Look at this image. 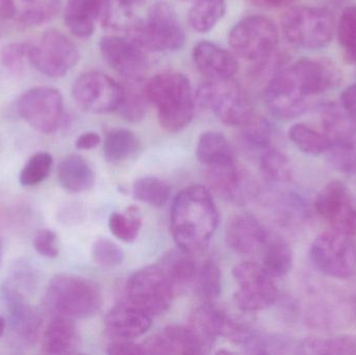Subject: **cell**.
I'll list each match as a JSON object with an SVG mask.
<instances>
[{"label": "cell", "instance_id": "cell-1", "mask_svg": "<svg viewBox=\"0 0 356 355\" xmlns=\"http://www.w3.org/2000/svg\"><path fill=\"white\" fill-rule=\"evenodd\" d=\"M219 225V210L209 189L201 185L184 188L171 206L170 229L177 247L196 256L202 254Z\"/></svg>", "mask_w": 356, "mask_h": 355}, {"label": "cell", "instance_id": "cell-2", "mask_svg": "<svg viewBox=\"0 0 356 355\" xmlns=\"http://www.w3.org/2000/svg\"><path fill=\"white\" fill-rule=\"evenodd\" d=\"M149 104L158 110L165 131L177 133L188 126L195 112L192 85L186 75L165 72L152 77L145 85Z\"/></svg>", "mask_w": 356, "mask_h": 355}, {"label": "cell", "instance_id": "cell-3", "mask_svg": "<svg viewBox=\"0 0 356 355\" xmlns=\"http://www.w3.org/2000/svg\"><path fill=\"white\" fill-rule=\"evenodd\" d=\"M45 306L56 316L87 319L95 316L102 306L99 286L81 275H56L46 289Z\"/></svg>", "mask_w": 356, "mask_h": 355}, {"label": "cell", "instance_id": "cell-4", "mask_svg": "<svg viewBox=\"0 0 356 355\" xmlns=\"http://www.w3.org/2000/svg\"><path fill=\"white\" fill-rule=\"evenodd\" d=\"M129 304L159 316L170 308L177 295L175 287L159 263L136 271L125 287Z\"/></svg>", "mask_w": 356, "mask_h": 355}, {"label": "cell", "instance_id": "cell-5", "mask_svg": "<svg viewBox=\"0 0 356 355\" xmlns=\"http://www.w3.org/2000/svg\"><path fill=\"white\" fill-rule=\"evenodd\" d=\"M282 27L291 43L307 49H318L332 41L334 15L325 8L295 6L282 15Z\"/></svg>", "mask_w": 356, "mask_h": 355}, {"label": "cell", "instance_id": "cell-6", "mask_svg": "<svg viewBox=\"0 0 356 355\" xmlns=\"http://www.w3.org/2000/svg\"><path fill=\"white\" fill-rule=\"evenodd\" d=\"M133 41L143 49L175 51L184 47L186 35L172 6L160 1L152 6L145 20L134 26Z\"/></svg>", "mask_w": 356, "mask_h": 355}, {"label": "cell", "instance_id": "cell-7", "mask_svg": "<svg viewBox=\"0 0 356 355\" xmlns=\"http://www.w3.org/2000/svg\"><path fill=\"white\" fill-rule=\"evenodd\" d=\"M197 97L225 124L244 126L254 118L250 99L232 79L207 81L199 88Z\"/></svg>", "mask_w": 356, "mask_h": 355}, {"label": "cell", "instance_id": "cell-8", "mask_svg": "<svg viewBox=\"0 0 356 355\" xmlns=\"http://www.w3.org/2000/svg\"><path fill=\"white\" fill-rule=\"evenodd\" d=\"M314 266L327 276L346 279L356 270V246L350 236L332 231L316 238L309 250Z\"/></svg>", "mask_w": 356, "mask_h": 355}, {"label": "cell", "instance_id": "cell-9", "mask_svg": "<svg viewBox=\"0 0 356 355\" xmlns=\"http://www.w3.org/2000/svg\"><path fill=\"white\" fill-rule=\"evenodd\" d=\"M278 29L267 17L249 16L236 23L229 33L230 47L249 60H266L275 51Z\"/></svg>", "mask_w": 356, "mask_h": 355}, {"label": "cell", "instance_id": "cell-10", "mask_svg": "<svg viewBox=\"0 0 356 355\" xmlns=\"http://www.w3.org/2000/svg\"><path fill=\"white\" fill-rule=\"evenodd\" d=\"M232 276L238 285L234 300L240 310L259 312L267 310L277 300V287L263 266L252 262L240 263L232 268Z\"/></svg>", "mask_w": 356, "mask_h": 355}, {"label": "cell", "instance_id": "cell-11", "mask_svg": "<svg viewBox=\"0 0 356 355\" xmlns=\"http://www.w3.org/2000/svg\"><path fill=\"white\" fill-rule=\"evenodd\" d=\"M31 66L49 77H62L79 60V50L70 38L58 29L44 31L39 41L31 44Z\"/></svg>", "mask_w": 356, "mask_h": 355}, {"label": "cell", "instance_id": "cell-12", "mask_svg": "<svg viewBox=\"0 0 356 355\" xmlns=\"http://www.w3.org/2000/svg\"><path fill=\"white\" fill-rule=\"evenodd\" d=\"M64 98L58 89L37 87L25 92L18 101L23 120L42 133L58 131L64 120Z\"/></svg>", "mask_w": 356, "mask_h": 355}, {"label": "cell", "instance_id": "cell-13", "mask_svg": "<svg viewBox=\"0 0 356 355\" xmlns=\"http://www.w3.org/2000/svg\"><path fill=\"white\" fill-rule=\"evenodd\" d=\"M73 99L77 106L92 114H106L118 110L122 85L98 71L83 73L72 88Z\"/></svg>", "mask_w": 356, "mask_h": 355}, {"label": "cell", "instance_id": "cell-14", "mask_svg": "<svg viewBox=\"0 0 356 355\" xmlns=\"http://www.w3.org/2000/svg\"><path fill=\"white\" fill-rule=\"evenodd\" d=\"M318 214L334 231L353 236L356 233V206L347 185L332 181L318 194L315 201Z\"/></svg>", "mask_w": 356, "mask_h": 355}, {"label": "cell", "instance_id": "cell-15", "mask_svg": "<svg viewBox=\"0 0 356 355\" xmlns=\"http://www.w3.org/2000/svg\"><path fill=\"white\" fill-rule=\"evenodd\" d=\"M1 295L8 311V324L13 335L25 345H33L39 337L43 322L41 313L29 304L24 292L10 279L2 283Z\"/></svg>", "mask_w": 356, "mask_h": 355}, {"label": "cell", "instance_id": "cell-16", "mask_svg": "<svg viewBox=\"0 0 356 355\" xmlns=\"http://www.w3.org/2000/svg\"><path fill=\"white\" fill-rule=\"evenodd\" d=\"M302 88L290 67L276 73L264 91V99L274 116L284 120L294 119L307 110V100Z\"/></svg>", "mask_w": 356, "mask_h": 355}, {"label": "cell", "instance_id": "cell-17", "mask_svg": "<svg viewBox=\"0 0 356 355\" xmlns=\"http://www.w3.org/2000/svg\"><path fill=\"white\" fill-rule=\"evenodd\" d=\"M205 168L209 187L224 199L243 206L257 196L254 179L234 158Z\"/></svg>", "mask_w": 356, "mask_h": 355}, {"label": "cell", "instance_id": "cell-18", "mask_svg": "<svg viewBox=\"0 0 356 355\" xmlns=\"http://www.w3.org/2000/svg\"><path fill=\"white\" fill-rule=\"evenodd\" d=\"M100 52L106 64L127 79H142L147 70V56L135 41L108 35L100 41Z\"/></svg>", "mask_w": 356, "mask_h": 355}, {"label": "cell", "instance_id": "cell-19", "mask_svg": "<svg viewBox=\"0 0 356 355\" xmlns=\"http://www.w3.org/2000/svg\"><path fill=\"white\" fill-rule=\"evenodd\" d=\"M269 240L267 229L253 215H236L227 223L226 241L236 254L253 256L264 249Z\"/></svg>", "mask_w": 356, "mask_h": 355}, {"label": "cell", "instance_id": "cell-20", "mask_svg": "<svg viewBox=\"0 0 356 355\" xmlns=\"http://www.w3.org/2000/svg\"><path fill=\"white\" fill-rule=\"evenodd\" d=\"M112 6V0H68L65 23L76 37H90L98 21L106 25Z\"/></svg>", "mask_w": 356, "mask_h": 355}, {"label": "cell", "instance_id": "cell-21", "mask_svg": "<svg viewBox=\"0 0 356 355\" xmlns=\"http://www.w3.org/2000/svg\"><path fill=\"white\" fill-rule=\"evenodd\" d=\"M60 6V0H0V20L35 26L52 20Z\"/></svg>", "mask_w": 356, "mask_h": 355}, {"label": "cell", "instance_id": "cell-22", "mask_svg": "<svg viewBox=\"0 0 356 355\" xmlns=\"http://www.w3.org/2000/svg\"><path fill=\"white\" fill-rule=\"evenodd\" d=\"M294 76L307 97L324 93L337 85L340 74L327 60L302 58L290 66Z\"/></svg>", "mask_w": 356, "mask_h": 355}, {"label": "cell", "instance_id": "cell-23", "mask_svg": "<svg viewBox=\"0 0 356 355\" xmlns=\"http://www.w3.org/2000/svg\"><path fill=\"white\" fill-rule=\"evenodd\" d=\"M152 324V316L131 304L114 306L104 318L106 333L118 340L141 337L147 333Z\"/></svg>", "mask_w": 356, "mask_h": 355}, {"label": "cell", "instance_id": "cell-24", "mask_svg": "<svg viewBox=\"0 0 356 355\" xmlns=\"http://www.w3.org/2000/svg\"><path fill=\"white\" fill-rule=\"evenodd\" d=\"M193 60L201 74L209 77V81L230 79L238 72L236 58L211 42H199L193 49Z\"/></svg>", "mask_w": 356, "mask_h": 355}, {"label": "cell", "instance_id": "cell-25", "mask_svg": "<svg viewBox=\"0 0 356 355\" xmlns=\"http://www.w3.org/2000/svg\"><path fill=\"white\" fill-rule=\"evenodd\" d=\"M144 354L154 355L202 354V349L188 327L171 325L142 343Z\"/></svg>", "mask_w": 356, "mask_h": 355}, {"label": "cell", "instance_id": "cell-26", "mask_svg": "<svg viewBox=\"0 0 356 355\" xmlns=\"http://www.w3.org/2000/svg\"><path fill=\"white\" fill-rule=\"evenodd\" d=\"M228 316L211 304L199 306L191 314L186 327L198 341L203 354L209 352L222 337Z\"/></svg>", "mask_w": 356, "mask_h": 355}, {"label": "cell", "instance_id": "cell-27", "mask_svg": "<svg viewBox=\"0 0 356 355\" xmlns=\"http://www.w3.org/2000/svg\"><path fill=\"white\" fill-rule=\"evenodd\" d=\"M81 345V337L74 320L56 316L46 327L42 338V350L49 355L76 354Z\"/></svg>", "mask_w": 356, "mask_h": 355}, {"label": "cell", "instance_id": "cell-28", "mask_svg": "<svg viewBox=\"0 0 356 355\" xmlns=\"http://www.w3.org/2000/svg\"><path fill=\"white\" fill-rule=\"evenodd\" d=\"M324 135L332 145H355L356 119L338 104H328L322 110Z\"/></svg>", "mask_w": 356, "mask_h": 355}, {"label": "cell", "instance_id": "cell-29", "mask_svg": "<svg viewBox=\"0 0 356 355\" xmlns=\"http://www.w3.org/2000/svg\"><path fill=\"white\" fill-rule=\"evenodd\" d=\"M58 181L60 187L68 193H83L93 187L95 174L85 158L71 154L58 165Z\"/></svg>", "mask_w": 356, "mask_h": 355}, {"label": "cell", "instance_id": "cell-30", "mask_svg": "<svg viewBox=\"0 0 356 355\" xmlns=\"http://www.w3.org/2000/svg\"><path fill=\"white\" fill-rule=\"evenodd\" d=\"M158 263L170 279L177 293L186 289L196 279L194 256L180 248L167 252Z\"/></svg>", "mask_w": 356, "mask_h": 355}, {"label": "cell", "instance_id": "cell-31", "mask_svg": "<svg viewBox=\"0 0 356 355\" xmlns=\"http://www.w3.org/2000/svg\"><path fill=\"white\" fill-rule=\"evenodd\" d=\"M139 138L127 129H114L106 135L104 144V158L112 164H119L134 158L139 152Z\"/></svg>", "mask_w": 356, "mask_h": 355}, {"label": "cell", "instance_id": "cell-32", "mask_svg": "<svg viewBox=\"0 0 356 355\" xmlns=\"http://www.w3.org/2000/svg\"><path fill=\"white\" fill-rule=\"evenodd\" d=\"M196 158L203 166L207 167L234 160V156L232 146L225 135L211 131H205L199 138Z\"/></svg>", "mask_w": 356, "mask_h": 355}, {"label": "cell", "instance_id": "cell-33", "mask_svg": "<svg viewBox=\"0 0 356 355\" xmlns=\"http://www.w3.org/2000/svg\"><path fill=\"white\" fill-rule=\"evenodd\" d=\"M142 79H129V83L122 85V96L118 112L129 122H139L146 115L148 101L145 85H141Z\"/></svg>", "mask_w": 356, "mask_h": 355}, {"label": "cell", "instance_id": "cell-34", "mask_svg": "<svg viewBox=\"0 0 356 355\" xmlns=\"http://www.w3.org/2000/svg\"><path fill=\"white\" fill-rule=\"evenodd\" d=\"M301 354L356 355V336L309 338L300 341Z\"/></svg>", "mask_w": 356, "mask_h": 355}, {"label": "cell", "instance_id": "cell-35", "mask_svg": "<svg viewBox=\"0 0 356 355\" xmlns=\"http://www.w3.org/2000/svg\"><path fill=\"white\" fill-rule=\"evenodd\" d=\"M293 267V254L289 244L284 240L276 238L269 240L264 248L263 268L273 277L286 276Z\"/></svg>", "mask_w": 356, "mask_h": 355}, {"label": "cell", "instance_id": "cell-36", "mask_svg": "<svg viewBox=\"0 0 356 355\" xmlns=\"http://www.w3.org/2000/svg\"><path fill=\"white\" fill-rule=\"evenodd\" d=\"M291 142L307 156H318L326 154L330 149V140L324 133L312 129L309 125L297 123L289 129Z\"/></svg>", "mask_w": 356, "mask_h": 355}, {"label": "cell", "instance_id": "cell-37", "mask_svg": "<svg viewBox=\"0 0 356 355\" xmlns=\"http://www.w3.org/2000/svg\"><path fill=\"white\" fill-rule=\"evenodd\" d=\"M225 13V0H196L188 13V23L194 31L207 33Z\"/></svg>", "mask_w": 356, "mask_h": 355}, {"label": "cell", "instance_id": "cell-38", "mask_svg": "<svg viewBox=\"0 0 356 355\" xmlns=\"http://www.w3.org/2000/svg\"><path fill=\"white\" fill-rule=\"evenodd\" d=\"M134 197L139 201L156 208H162L170 198L171 190L168 183L156 177L146 176L138 179L133 185Z\"/></svg>", "mask_w": 356, "mask_h": 355}, {"label": "cell", "instance_id": "cell-39", "mask_svg": "<svg viewBox=\"0 0 356 355\" xmlns=\"http://www.w3.org/2000/svg\"><path fill=\"white\" fill-rule=\"evenodd\" d=\"M261 167L264 174L273 183H288L292 179L290 160L273 146L261 154Z\"/></svg>", "mask_w": 356, "mask_h": 355}, {"label": "cell", "instance_id": "cell-40", "mask_svg": "<svg viewBox=\"0 0 356 355\" xmlns=\"http://www.w3.org/2000/svg\"><path fill=\"white\" fill-rule=\"evenodd\" d=\"M108 227L117 239L125 243H133L139 237L142 220L136 212H114L108 219Z\"/></svg>", "mask_w": 356, "mask_h": 355}, {"label": "cell", "instance_id": "cell-41", "mask_svg": "<svg viewBox=\"0 0 356 355\" xmlns=\"http://www.w3.org/2000/svg\"><path fill=\"white\" fill-rule=\"evenodd\" d=\"M243 127V142L249 149L261 154L264 150L271 147L274 131L267 120L253 118Z\"/></svg>", "mask_w": 356, "mask_h": 355}, {"label": "cell", "instance_id": "cell-42", "mask_svg": "<svg viewBox=\"0 0 356 355\" xmlns=\"http://www.w3.org/2000/svg\"><path fill=\"white\" fill-rule=\"evenodd\" d=\"M54 158L49 152L40 151L33 154L19 175V181L24 187H31L42 183L51 171Z\"/></svg>", "mask_w": 356, "mask_h": 355}, {"label": "cell", "instance_id": "cell-43", "mask_svg": "<svg viewBox=\"0 0 356 355\" xmlns=\"http://www.w3.org/2000/svg\"><path fill=\"white\" fill-rule=\"evenodd\" d=\"M31 44L23 42L6 44L0 51L2 66L14 75H22L27 65H31Z\"/></svg>", "mask_w": 356, "mask_h": 355}, {"label": "cell", "instance_id": "cell-44", "mask_svg": "<svg viewBox=\"0 0 356 355\" xmlns=\"http://www.w3.org/2000/svg\"><path fill=\"white\" fill-rule=\"evenodd\" d=\"M196 277L197 290L201 297L207 302H213L219 297L221 294V271L215 261H205Z\"/></svg>", "mask_w": 356, "mask_h": 355}, {"label": "cell", "instance_id": "cell-45", "mask_svg": "<svg viewBox=\"0 0 356 355\" xmlns=\"http://www.w3.org/2000/svg\"><path fill=\"white\" fill-rule=\"evenodd\" d=\"M338 40L347 62L356 63V6L345 8L338 25Z\"/></svg>", "mask_w": 356, "mask_h": 355}, {"label": "cell", "instance_id": "cell-46", "mask_svg": "<svg viewBox=\"0 0 356 355\" xmlns=\"http://www.w3.org/2000/svg\"><path fill=\"white\" fill-rule=\"evenodd\" d=\"M326 154L328 164L356 185L355 145H332Z\"/></svg>", "mask_w": 356, "mask_h": 355}, {"label": "cell", "instance_id": "cell-47", "mask_svg": "<svg viewBox=\"0 0 356 355\" xmlns=\"http://www.w3.org/2000/svg\"><path fill=\"white\" fill-rule=\"evenodd\" d=\"M94 263L102 268H114L120 266L124 261V252L108 238H99L92 247Z\"/></svg>", "mask_w": 356, "mask_h": 355}, {"label": "cell", "instance_id": "cell-48", "mask_svg": "<svg viewBox=\"0 0 356 355\" xmlns=\"http://www.w3.org/2000/svg\"><path fill=\"white\" fill-rule=\"evenodd\" d=\"M33 246L40 256L54 258L58 256V236L52 229H42L35 233Z\"/></svg>", "mask_w": 356, "mask_h": 355}, {"label": "cell", "instance_id": "cell-49", "mask_svg": "<svg viewBox=\"0 0 356 355\" xmlns=\"http://www.w3.org/2000/svg\"><path fill=\"white\" fill-rule=\"evenodd\" d=\"M110 355H141L144 354L142 344L134 343L131 340H119L110 344L106 350Z\"/></svg>", "mask_w": 356, "mask_h": 355}, {"label": "cell", "instance_id": "cell-50", "mask_svg": "<svg viewBox=\"0 0 356 355\" xmlns=\"http://www.w3.org/2000/svg\"><path fill=\"white\" fill-rule=\"evenodd\" d=\"M340 104L349 115L356 119V83L343 91Z\"/></svg>", "mask_w": 356, "mask_h": 355}, {"label": "cell", "instance_id": "cell-51", "mask_svg": "<svg viewBox=\"0 0 356 355\" xmlns=\"http://www.w3.org/2000/svg\"><path fill=\"white\" fill-rule=\"evenodd\" d=\"M102 143V138L95 131H88L77 138L75 147L79 150H91Z\"/></svg>", "mask_w": 356, "mask_h": 355}, {"label": "cell", "instance_id": "cell-52", "mask_svg": "<svg viewBox=\"0 0 356 355\" xmlns=\"http://www.w3.org/2000/svg\"><path fill=\"white\" fill-rule=\"evenodd\" d=\"M252 1L261 6H272V8H284L292 4L295 0H252Z\"/></svg>", "mask_w": 356, "mask_h": 355}, {"label": "cell", "instance_id": "cell-53", "mask_svg": "<svg viewBox=\"0 0 356 355\" xmlns=\"http://www.w3.org/2000/svg\"><path fill=\"white\" fill-rule=\"evenodd\" d=\"M115 1L118 2L122 8H129L134 6V4L137 3L139 0H115Z\"/></svg>", "mask_w": 356, "mask_h": 355}, {"label": "cell", "instance_id": "cell-54", "mask_svg": "<svg viewBox=\"0 0 356 355\" xmlns=\"http://www.w3.org/2000/svg\"><path fill=\"white\" fill-rule=\"evenodd\" d=\"M6 329V320L3 317L0 316V338L3 336L4 331Z\"/></svg>", "mask_w": 356, "mask_h": 355}, {"label": "cell", "instance_id": "cell-55", "mask_svg": "<svg viewBox=\"0 0 356 355\" xmlns=\"http://www.w3.org/2000/svg\"><path fill=\"white\" fill-rule=\"evenodd\" d=\"M1 254H2V244H1V240H0V263H1Z\"/></svg>", "mask_w": 356, "mask_h": 355}, {"label": "cell", "instance_id": "cell-56", "mask_svg": "<svg viewBox=\"0 0 356 355\" xmlns=\"http://www.w3.org/2000/svg\"><path fill=\"white\" fill-rule=\"evenodd\" d=\"M332 2H340L341 0H332Z\"/></svg>", "mask_w": 356, "mask_h": 355}]
</instances>
